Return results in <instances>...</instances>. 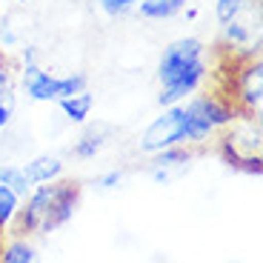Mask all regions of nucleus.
I'll list each match as a JSON object with an SVG mask.
<instances>
[{
	"instance_id": "nucleus-1",
	"label": "nucleus",
	"mask_w": 263,
	"mask_h": 263,
	"mask_svg": "<svg viewBox=\"0 0 263 263\" xmlns=\"http://www.w3.org/2000/svg\"><path fill=\"white\" fill-rule=\"evenodd\" d=\"M158 78L163 83V95L160 103L172 106L192 95L206 78V60H203V43L195 37L175 40L163 52L158 66Z\"/></svg>"
},
{
	"instance_id": "nucleus-2",
	"label": "nucleus",
	"mask_w": 263,
	"mask_h": 263,
	"mask_svg": "<svg viewBox=\"0 0 263 263\" xmlns=\"http://www.w3.org/2000/svg\"><path fill=\"white\" fill-rule=\"evenodd\" d=\"M80 189L72 180H60V183L40 186L37 192H29V203L20 212V229L34 232V235H49L58 226H63L74 215Z\"/></svg>"
},
{
	"instance_id": "nucleus-3",
	"label": "nucleus",
	"mask_w": 263,
	"mask_h": 263,
	"mask_svg": "<svg viewBox=\"0 0 263 263\" xmlns=\"http://www.w3.org/2000/svg\"><path fill=\"white\" fill-rule=\"evenodd\" d=\"M23 86H26V95L32 100L40 103H49V100H60L69 98V95L86 89V74H69V78H52V74L40 72L34 60H29L26 69H23Z\"/></svg>"
},
{
	"instance_id": "nucleus-4",
	"label": "nucleus",
	"mask_w": 263,
	"mask_h": 263,
	"mask_svg": "<svg viewBox=\"0 0 263 263\" xmlns=\"http://www.w3.org/2000/svg\"><path fill=\"white\" fill-rule=\"evenodd\" d=\"M186 109V140H206L217 126H226L232 112L220 106L215 98H195L183 106Z\"/></svg>"
},
{
	"instance_id": "nucleus-5",
	"label": "nucleus",
	"mask_w": 263,
	"mask_h": 263,
	"mask_svg": "<svg viewBox=\"0 0 263 263\" xmlns=\"http://www.w3.org/2000/svg\"><path fill=\"white\" fill-rule=\"evenodd\" d=\"M186 140V109L172 103L155 123H149V129L140 138V149L155 155V152L166 149V146H178Z\"/></svg>"
},
{
	"instance_id": "nucleus-6",
	"label": "nucleus",
	"mask_w": 263,
	"mask_h": 263,
	"mask_svg": "<svg viewBox=\"0 0 263 263\" xmlns=\"http://www.w3.org/2000/svg\"><path fill=\"white\" fill-rule=\"evenodd\" d=\"M158 158L152 160V180H158V183H172V180H178L183 172H189V160L192 155L186 149H178V146H166V149L155 152Z\"/></svg>"
},
{
	"instance_id": "nucleus-7",
	"label": "nucleus",
	"mask_w": 263,
	"mask_h": 263,
	"mask_svg": "<svg viewBox=\"0 0 263 263\" xmlns=\"http://www.w3.org/2000/svg\"><path fill=\"white\" fill-rule=\"evenodd\" d=\"M240 95H243V103L249 106V109H260V95H263V66H260V60L243 72V78H240Z\"/></svg>"
},
{
	"instance_id": "nucleus-8",
	"label": "nucleus",
	"mask_w": 263,
	"mask_h": 263,
	"mask_svg": "<svg viewBox=\"0 0 263 263\" xmlns=\"http://www.w3.org/2000/svg\"><path fill=\"white\" fill-rule=\"evenodd\" d=\"M112 135V126H106V123H98V126H92V129H86L83 135H80V140L74 143V155L78 158H95V152H100L103 149V143H106V138Z\"/></svg>"
},
{
	"instance_id": "nucleus-9",
	"label": "nucleus",
	"mask_w": 263,
	"mask_h": 263,
	"mask_svg": "<svg viewBox=\"0 0 263 263\" xmlns=\"http://www.w3.org/2000/svg\"><path fill=\"white\" fill-rule=\"evenodd\" d=\"M60 172H63V163L58 158H34L32 163L23 166V175L29 178V183H49V180L60 178Z\"/></svg>"
},
{
	"instance_id": "nucleus-10",
	"label": "nucleus",
	"mask_w": 263,
	"mask_h": 263,
	"mask_svg": "<svg viewBox=\"0 0 263 263\" xmlns=\"http://www.w3.org/2000/svg\"><path fill=\"white\" fill-rule=\"evenodd\" d=\"M92 103H95V98L86 92V89H80V92H74V95H69V98H60L58 100V106L63 109V115L69 120H74V123H83V120L89 118Z\"/></svg>"
},
{
	"instance_id": "nucleus-11",
	"label": "nucleus",
	"mask_w": 263,
	"mask_h": 263,
	"mask_svg": "<svg viewBox=\"0 0 263 263\" xmlns=\"http://www.w3.org/2000/svg\"><path fill=\"white\" fill-rule=\"evenodd\" d=\"M140 3V14L149 20H163L178 14L186 6V0H138Z\"/></svg>"
},
{
	"instance_id": "nucleus-12",
	"label": "nucleus",
	"mask_w": 263,
	"mask_h": 263,
	"mask_svg": "<svg viewBox=\"0 0 263 263\" xmlns=\"http://www.w3.org/2000/svg\"><path fill=\"white\" fill-rule=\"evenodd\" d=\"M0 183L9 186L17 197H29V192H32L29 178L23 175V169H17V166H3V169H0Z\"/></svg>"
},
{
	"instance_id": "nucleus-13",
	"label": "nucleus",
	"mask_w": 263,
	"mask_h": 263,
	"mask_svg": "<svg viewBox=\"0 0 263 263\" xmlns=\"http://www.w3.org/2000/svg\"><path fill=\"white\" fill-rule=\"evenodd\" d=\"M17 209H20V197L14 195L9 186L0 183V226L12 223L14 215H17Z\"/></svg>"
},
{
	"instance_id": "nucleus-14",
	"label": "nucleus",
	"mask_w": 263,
	"mask_h": 263,
	"mask_svg": "<svg viewBox=\"0 0 263 263\" xmlns=\"http://www.w3.org/2000/svg\"><path fill=\"white\" fill-rule=\"evenodd\" d=\"M3 263H32L34 257V249L29 243H23V240H17V243H12V246H6V249H3Z\"/></svg>"
},
{
	"instance_id": "nucleus-15",
	"label": "nucleus",
	"mask_w": 263,
	"mask_h": 263,
	"mask_svg": "<svg viewBox=\"0 0 263 263\" xmlns=\"http://www.w3.org/2000/svg\"><path fill=\"white\" fill-rule=\"evenodd\" d=\"M12 115H14V95L9 86H3L0 89V129L12 120Z\"/></svg>"
},
{
	"instance_id": "nucleus-16",
	"label": "nucleus",
	"mask_w": 263,
	"mask_h": 263,
	"mask_svg": "<svg viewBox=\"0 0 263 263\" xmlns=\"http://www.w3.org/2000/svg\"><path fill=\"white\" fill-rule=\"evenodd\" d=\"M240 9H243V0H217V20L229 23V20H235V14Z\"/></svg>"
},
{
	"instance_id": "nucleus-17",
	"label": "nucleus",
	"mask_w": 263,
	"mask_h": 263,
	"mask_svg": "<svg viewBox=\"0 0 263 263\" xmlns=\"http://www.w3.org/2000/svg\"><path fill=\"white\" fill-rule=\"evenodd\" d=\"M135 3H138V0H100V6L109 14H123V12H129Z\"/></svg>"
},
{
	"instance_id": "nucleus-18",
	"label": "nucleus",
	"mask_w": 263,
	"mask_h": 263,
	"mask_svg": "<svg viewBox=\"0 0 263 263\" xmlns=\"http://www.w3.org/2000/svg\"><path fill=\"white\" fill-rule=\"evenodd\" d=\"M120 180H123V175H120V172H109V175H103V178L95 180V186H98V189H115Z\"/></svg>"
},
{
	"instance_id": "nucleus-19",
	"label": "nucleus",
	"mask_w": 263,
	"mask_h": 263,
	"mask_svg": "<svg viewBox=\"0 0 263 263\" xmlns=\"http://www.w3.org/2000/svg\"><path fill=\"white\" fill-rule=\"evenodd\" d=\"M3 86H9V72H6V60L0 54V89H3Z\"/></svg>"
},
{
	"instance_id": "nucleus-20",
	"label": "nucleus",
	"mask_w": 263,
	"mask_h": 263,
	"mask_svg": "<svg viewBox=\"0 0 263 263\" xmlns=\"http://www.w3.org/2000/svg\"><path fill=\"white\" fill-rule=\"evenodd\" d=\"M20 3H26V0H20Z\"/></svg>"
},
{
	"instance_id": "nucleus-21",
	"label": "nucleus",
	"mask_w": 263,
	"mask_h": 263,
	"mask_svg": "<svg viewBox=\"0 0 263 263\" xmlns=\"http://www.w3.org/2000/svg\"><path fill=\"white\" fill-rule=\"evenodd\" d=\"M98 3H100V0H98Z\"/></svg>"
}]
</instances>
